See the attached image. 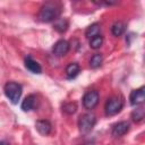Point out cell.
<instances>
[{
	"instance_id": "cell-1",
	"label": "cell",
	"mask_w": 145,
	"mask_h": 145,
	"mask_svg": "<svg viewBox=\"0 0 145 145\" xmlns=\"http://www.w3.org/2000/svg\"><path fill=\"white\" fill-rule=\"evenodd\" d=\"M61 7L57 2H46L44 3L39 12V19L43 23H50L57 20L60 16Z\"/></svg>"
},
{
	"instance_id": "cell-2",
	"label": "cell",
	"mask_w": 145,
	"mask_h": 145,
	"mask_svg": "<svg viewBox=\"0 0 145 145\" xmlns=\"http://www.w3.org/2000/svg\"><path fill=\"white\" fill-rule=\"evenodd\" d=\"M5 94L12 104H17L22 96V86L16 82H8L3 87Z\"/></svg>"
},
{
	"instance_id": "cell-3",
	"label": "cell",
	"mask_w": 145,
	"mask_h": 145,
	"mask_svg": "<svg viewBox=\"0 0 145 145\" xmlns=\"http://www.w3.org/2000/svg\"><path fill=\"white\" fill-rule=\"evenodd\" d=\"M96 118L93 113H84L78 119V129L82 134H88L95 126Z\"/></svg>"
},
{
	"instance_id": "cell-4",
	"label": "cell",
	"mask_w": 145,
	"mask_h": 145,
	"mask_svg": "<svg viewBox=\"0 0 145 145\" xmlns=\"http://www.w3.org/2000/svg\"><path fill=\"white\" fill-rule=\"evenodd\" d=\"M122 106H123V101L121 99H119L117 96L110 97L105 102V106H104L105 114L106 116H114L121 111Z\"/></svg>"
},
{
	"instance_id": "cell-5",
	"label": "cell",
	"mask_w": 145,
	"mask_h": 145,
	"mask_svg": "<svg viewBox=\"0 0 145 145\" xmlns=\"http://www.w3.org/2000/svg\"><path fill=\"white\" fill-rule=\"evenodd\" d=\"M99 99H100V94L96 89L88 91L83 96V105L88 110L94 109L99 103Z\"/></svg>"
},
{
	"instance_id": "cell-6",
	"label": "cell",
	"mask_w": 145,
	"mask_h": 145,
	"mask_svg": "<svg viewBox=\"0 0 145 145\" xmlns=\"http://www.w3.org/2000/svg\"><path fill=\"white\" fill-rule=\"evenodd\" d=\"M144 86L137 88V89H134L131 91L130 95H129V102L131 105H139L144 102V99H145V91H144Z\"/></svg>"
},
{
	"instance_id": "cell-7",
	"label": "cell",
	"mask_w": 145,
	"mask_h": 145,
	"mask_svg": "<svg viewBox=\"0 0 145 145\" xmlns=\"http://www.w3.org/2000/svg\"><path fill=\"white\" fill-rule=\"evenodd\" d=\"M69 42L66 41V40H59L58 42H56V44L53 45L52 48V51L56 56L58 57H62L65 54H67V52L69 51Z\"/></svg>"
},
{
	"instance_id": "cell-8",
	"label": "cell",
	"mask_w": 145,
	"mask_h": 145,
	"mask_svg": "<svg viewBox=\"0 0 145 145\" xmlns=\"http://www.w3.org/2000/svg\"><path fill=\"white\" fill-rule=\"evenodd\" d=\"M129 130V123L127 121H120L116 123L112 128V136L114 137H121Z\"/></svg>"
},
{
	"instance_id": "cell-9",
	"label": "cell",
	"mask_w": 145,
	"mask_h": 145,
	"mask_svg": "<svg viewBox=\"0 0 145 145\" xmlns=\"http://www.w3.org/2000/svg\"><path fill=\"white\" fill-rule=\"evenodd\" d=\"M25 67L33 74H41L42 72V68L40 66V63L37 61H35L32 57H26L25 58Z\"/></svg>"
},
{
	"instance_id": "cell-10",
	"label": "cell",
	"mask_w": 145,
	"mask_h": 145,
	"mask_svg": "<svg viewBox=\"0 0 145 145\" xmlns=\"http://www.w3.org/2000/svg\"><path fill=\"white\" fill-rule=\"evenodd\" d=\"M35 128L41 135L46 136V135H49L51 133L52 126L48 120H37L36 123H35Z\"/></svg>"
},
{
	"instance_id": "cell-11",
	"label": "cell",
	"mask_w": 145,
	"mask_h": 145,
	"mask_svg": "<svg viewBox=\"0 0 145 145\" xmlns=\"http://www.w3.org/2000/svg\"><path fill=\"white\" fill-rule=\"evenodd\" d=\"M35 103H36V96L34 94H29L22 102V110L23 111H31L34 109Z\"/></svg>"
},
{
	"instance_id": "cell-12",
	"label": "cell",
	"mask_w": 145,
	"mask_h": 145,
	"mask_svg": "<svg viewBox=\"0 0 145 145\" xmlns=\"http://www.w3.org/2000/svg\"><path fill=\"white\" fill-rule=\"evenodd\" d=\"M80 71V67L77 62H71L67 66L66 68V75H67V78L68 79H72L75 78Z\"/></svg>"
},
{
	"instance_id": "cell-13",
	"label": "cell",
	"mask_w": 145,
	"mask_h": 145,
	"mask_svg": "<svg viewBox=\"0 0 145 145\" xmlns=\"http://www.w3.org/2000/svg\"><path fill=\"white\" fill-rule=\"evenodd\" d=\"M100 32H101V26H100V24L94 23V24H92L91 26L87 27V29H86V32H85V36H86L88 40H91V39H93L94 36L100 35Z\"/></svg>"
},
{
	"instance_id": "cell-14",
	"label": "cell",
	"mask_w": 145,
	"mask_h": 145,
	"mask_svg": "<svg viewBox=\"0 0 145 145\" xmlns=\"http://www.w3.org/2000/svg\"><path fill=\"white\" fill-rule=\"evenodd\" d=\"M125 29H126V25L122 22H116L111 27V32L114 36H121Z\"/></svg>"
},
{
	"instance_id": "cell-15",
	"label": "cell",
	"mask_w": 145,
	"mask_h": 145,
	"mask_svg": "<svg viewBox=\"0 0 145 145\" xmlns=\"http://www.w3.org/2000/svg\"><path fill=\"white\" fill-rule=\"evenodd\" d=\"M68 28V22L63 18H58L57 20H54V29L58 31L59 33H63L66 32Z\"/></svg>"
},
{
	"instance_id": "cell-16",
	"label": "cell",
	"mask_w": 145,
	"mask_h": 145,
	"mask_svg": "<svg viewBox=\"0 0 145 145\" xmlns=\"http://www.w3.org/2000/svg\"><path fill=\"white\" fill-rule=\"evenodd\" d=\"M144 114H145V110L143 106H138L136 108L133 112H131V118L135 122H139L144 119Z\"/></svg>"
},
{
	"instance_id": "cell-17",
	"label": "cell",
	"mask_w": 145,
	"mask_h": 145,
	"mask_svg": "<svg viewBox=\"0 0 145 145\" xmlns=\"http://www.w3.org/2000/svg\"><path fill=\"white\" fill-rule=\"evenodd\" d=\"M102 61H103L102 54L95 53V54L91 58V60H89V66H91L92 68H97V67H100V66L102 65Z\"/></svg>"
},
{
	"instance_id": "cell-18",
	"label": "cell",
	"mask_w": 145,
	"mask_h": 145,
	"mask_svg": "<svg viewBox=\"0 0 145 145\" xmlns=\"http://www.w3.org/2000/svg\"><path fill=\"white\" fill-rule=\"evenodd\" d=\"M103 44V37L101 36V34L100 35H96V36H94L93 39H91L89 40V46L92 48V49H99V48H101V45Z\"/></svg>"
},
{
	"instance_id": "cell-19",
	"label": "cell",
	"mask_w": 145,
	"mask_h": 145,
	"mask_svg": "<svg viewBox=\"0 0 145 145\" xmlns=\"http://www.w3.org/2000/svg\"><path fill=\"white\" fill-rule=\"evenodd\" d=\"M62 110H63V112H66L68 114H72V113L76 112L77 105H76L75 102H67V103H65L62 105Z\"/></svg>"
},
{
	"instance_id": "cell-20",
	"label": "cell",
	"mask_w": 145,
	"mask_h": 145,
	"mask_svg": "<svg viewBox=\"0 0 145 145\" xmlns=\"http://www.w3.org/2000/svg\"><path fill=\"white\" fill-rule=\"evenodd\" d=\"M0 145H9V144H8L6 140H1V142H0Z\"/></svg>"
},
{
	"instance_id": "cell-21",
	"label": "cell",
	"mask_w": 145,
	"mask_h": 145,
	"mask_svg": "<svg viewBox=\"0 0 145 145\" xmlns=\"http://www.w3.org/2000/svg\"><path fill=\"white\" fill-rule=\"evenodd\" d=\"M83 145H94V143H93V142H87V143H85V144H83Z\"/></svg>"
}]
</instances>
